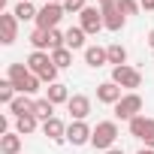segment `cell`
Segmentation results:
<instances>
[{"label":"cell","mask_w":154,"mask_h":154,"mask_svg":"<svg viewBox=\"0 0 154 154\" xmlns=\"http://www.w3.org/2000/svg\"><path fill=\"white\" fill-rule=\"evenodd\" d=\"M18 97V91H15V85L9 82V79H3L0 82V103L3 106H12V100Z\"/></svg>","instance_id":"cell-25"},{"label":"cell","mask_w":154,"mask_h":154,"mask_svg":"<svg viewBox=\"0 0 154 154\" xmlns=\"http://www.w3.org/2000/svg\"><path fill=\"white\" fill-rule=\"evenodd\" d=\"M79 27H82L88 36H97V33L103 30V9H97V6H85L82 15H79Z\"/></svg>","instance_id":"cell-8"},{"label":"cell","mask_w":154,"mask_h":154,"mask_svg":"<svg viewBox=\"0 0 154 154\" xmlns=\"http://www.w3.org/2000/svg\"><path fill=\"white\" fill-rule=\"evenodd\" d=\"M33 115H36L39 121L54 118V103H51V100H45V97H39V100H36V106H33Z\"/></svg>","instance_id":"cell-23"},{"label":"cell","mask_w":154,"mask_h":154,"mask_svg":"<svg viewBox=\"0 0 154 154\" xmlns=\"http://www.w3.org/2000/svg\"><path fill=\"white\" fill-rule=\"evenodd\" d=\"M66 112H69L72 121H85V118L91 115V97H85V94H72L69 103H66Z\"/></svg>","instance_id":"cell-11"},{"label":"cell","mask_w":154,"mask_h":154,"mask_svg":"<svg viewBox=\"0 0 154 154\" xmlns=\"http://www.w3.org/2000/svg\"><path fill=\"white\" fill-rule=\"evenodd\" d=\"M6 79L15 85V91L18 94H27V97H33L36 91H39V79L27 69V63H9V69H6Z\"/></svg>","instance_id":"cell-1"},{"label":"cell","mask_w":154,"mask_h":154,"mask_svg":"<svg viewBox=\"0 0 154 154\" xmlns=\"http://www.w3.org/2000/svg\"><path fill=\"white\" fill-rule=\"evenodd\" d=\"M45 100H51L54 106H57V103H69V91H66V85H60V82L48 85V88H45Z\"/></svg>","instance_id":"cell-19"},{"label":"cell","mask_w":154,"mask_h":154,"mask_svg":"<svg viewBox=\"0 0 154 154\" xmlns=\"http://www.w3.org/2000/svg\"><path fill=\"white\" fill-rule=\"evenodd\" d=\"M139 6H142L145 12H154V0H139Z\"/></svg>","instance_id":"cell-29"},{"label":"cell","mask_w":154,"mask_h":154,"mask_svg":"<svg viewBox=\"0 0 154 154\" xmlns=\"http://www.w3.org/2000/svg\"><path fill=\"white\" fill-rule=\"evenodd\" d=\"M66 127H69V124H63L57 115H54V118H48V121H42V133H45L51 142H57V145H60V142H66Z\"/></svg>","instance_id":"cell-13"},{"label":"cell","mask_w":154,"mask_h":154,"mask_svg":"<svg viewBox=\"0 0 154 154\" xmlns=\"http://www.w3.org/2000/svg\"><path fill=\"white\" fill-rule=\"evenodd\" d=\"M124 94H121V88L109 79V82H103V85H97V100L100 103H106V106H115L118 100H121Z\"/></svg>","instance_id":"cell-14"},{"label":"cell","mask_w":154,"mask_h":154,"mask_svg":"<svg viewBox=\"0 0 154 154\" xmlns=\"http://www.w3.org/2000/svg\"><path fill=\"white\" fill-rule=\"evenodd\" d=\"M91 136H94V127H88L85 121H69V127H66V142H69L72 148L91 145Z\"/></svg>","instance_id":"cell-9"},{"label":"cell","mask_w":154,"mask_h":154,"mask_svg":"<svg viewBox=\"0 0 154 154\" xmlns=\"http://www.w3.org/2000/svg\"><path fill=\"white\" fill-rule=\"evenodd\" d=\"M118 9H121L124 15H136L142 6H139V0H118Z\"/></svg>","instance_id":"cell-27"},{"label":"cell","mask_w":154,"mask_h":154,"mask_svg":"<svg viewBox=\"0 0 154 154\" xmlns=\"http://www.w3.org/2000/svg\"><path fill=\"white\" fill-rule=\"evenodd\" d=\"M45 3H63V0H45Z\"/></svg>","instance_id":"cell-34"},{"label":"cell","mask_w":154,"mask_h":154,"mask_svg":"<svg viewBox=\"0 0 154 154\" xmlns=\"http://www.w3.org/2000/svg\"><path fill=\"white\" fill-rule=\"evenodd\" d=\"M130 136H136L139 142H145V148H154V118H133L130 121Z\"/></svg>","instance_id":"cell-7"},{"label":"cell","mask_w":154,"mask_h":154,"mask_svg":"<svg viewBox=\"0 0 154 154\" xmlns=\"http://www.w3.org/2000/svg\"><path fill=\"white\" fill-rule=\"evenodd\" d=\"M97 3H100V9H103V6H115L118 0H97Z\"/></svg>","instance_id":"cell-30"},{"label":"cell","mask_w":154,"mask_h":154,"mask_svg":"<svg viewBox=\"0 0 154 154\" xmlns=\"http://www.w3.org/2000/svg\"><path fill=\"white\" fill-rule=\"evenodd\" d=\"M142 115V97L136 94V91H130V94H124L118 103H115V118L118 121H133V118H139Z\"/></svg>","instance_id":"cell-3"},{"label":"cell","mask_w":154,"mask_h":154,"mask_svg":"<svg viewBox=\"0 0 154 154\" xmlns=\"http://www.w3.org/2000/svg\"><path fill=\"white\" fill-rule=\"evenodd\" d=\"M148 45H151V51H154V30L148 33Z\"/></svg>","instance_id":"cell-32"},{"label":"cell","mask_w":154,"mask_h":154,"mask_svg":"<svg viewBox=\"0 0 154 154\" xmlns=\"http://www.w3.org/2000/svg\"><path fill=\"white\" fill-rule=\"evenodd\" d=\"M124 24H127V15L118 9V3H115V6H103V27H106V30L118 33Z\"/></svg>","instance_id":"cell-12"},{"label":"cell","mask_w":154,"mask_h":154,"mask_svg":"<svg viewBox=\"0 0 154 154\" xmlns=\"http://www.w3.org/2000/svg\"><path fill=\"white\" fill-rule=\"evenodd\" d=\"M51 60H54V66H57V69H66V66H72V51L63 45V48L51 51Z\"/></svg>","instance_id":"cell-24"},{"label":"cell","mask_w":154,"mask_h":154,"mask_svg":"<svg viewBox=\"0 0 154 154\" xmlns=\"http://www.w3.org/2000/svg\"><path fill=\"white\" fill-rule=\"evenodd\" d=\"M85 63H88L91 69H100V66H106V63H109V54H106V48H103V45H88V48H85Z\"/></svg>","instance_id":"cell-15"},{"label":"cell","mask_w":154,"mask_h":154,"mask_svg":"<svg viewBox=\"0 0 154 154\" xmlns=\"http://www.w3.org/2000/svg\"><path fill=\"white\" fill-rule=\"evenodd\" d=\"M33 106H36V100H33V97H27V94H18V97L12 100L9 112H12L15 118H24V115H33Z\"/></svg>","instance_id":"cell-16"},{"label":"cell","mask_w":154,"mask_h":154,"mask_svg":"<svg viewBox=\"0 0 154 154\" xmlns=\"http://www.w3.org/2000/svg\"><path fill=\"white\" fill-rule=\"evenodd\" d=\"M112 82H115L118 88H127V94H130V91H136V88L142 85V72H139L136 66H130V63L112 66Z\"/></svg>","instance_id":"cell-5"},{"label":"cell","mask_w":154,"mask_h":154,"mask_svg":"<svg viewBox=\"0 0 154 154\" xmlns=\"http://www.w3.org/2000/svg\"><path fill=\"white\" fill-rule=\"evenodd\" d=\"M115 139H118V124L115 121H100L94 127V136H91V145L97 151H109L115 148Z\"/></svg>","instance_id":"cell-4"},{"label":"cell","mask_w":154,"mask_h":154,"mask_svg":"<svg viewBox=\"0 0 154 154\" xmlns=\"http://www.w3.org/2000/svg\"><path fill=\"white\" fill-rule=\"evenodd\" d=\"M85 36H88V33H85L82 27H69V30H66V48H69V51L88 48V45H85Z\"/></svg>","instance_id":"cell-20"},{"label":"cell","mask_w":154,"mask_h":154,"mask_svg":"<svg viewBox=\"0 0 154 154\" xmlns=\"http://www.w3.org/2000/svg\"><path fill=\"white\" fill-rule=\"evenodd\" d=\"M36 127H39V118H36V115H24V118H15V133H18V136H30Z\"/></svg>","instance_id":"cell-22"},{"label":"cell","mask_w":154,"mask_h":154,"mask_svg":"<svg viewBox=\"0 0 154 154\" xmlns=\"http://www.w3.org/2000/svg\"><path fill=\"white\" fill-rule=\"evenodd\" d=\"M15 36H18V18H15V12H0V42L12 45Z\"/></svg>","instance_id":"cell-10"},{"label":"cell","mask_w":154,"mask_h":154,"mask_svg":"<svg viewBox=\"0 0 154 154\" xmlns=\"http://www.w3.org/2000/svg\"><path fill=\"white\" fill-rule=\"evenodd\" d=\"M0 154H21V136L15 130H6L0 136Z\"/></svg>","instance_id":"cell-17"},{"label":"cell","mask_w":154,"mask_h":154,"mask_svg":"<svg viewBox=\"0 0 154 154\" xmlns=\"http://www.w3.org/2000/svg\"><path fill=\"white\" fill-rule=\"evenodd\" d=\"M85 6H88L85 0H63V12H66V15H72V12H79V15H82Z\"/></svg>","instance_id":"cell-28"},{"label":"cell","mask_w":154,"mask_h":154,"mask_svg":"<svg viewBox=\"0 0 154 154\" xmlns=\"http://www.w3.org/2000/svg\"><path fill=\"white\" fill-rule=\"evenodd\" d=\"M106 54H109V63H112V66H124V63H127V48H124L121 42L106 45Z\"/></svg>","instance_id":"cell-21"},{"label":"cell","mask_w":154,"mask_h":154,"mask_svg":"<svg viewBox=\"0 0 154 154\" xmlns=\"http://www.w3.org/2000/svg\"><path fill=\"white\" fill-rule=\"evenodd\" d=\"M12 12H15L18 21H36V15H39V9L30 3V0H18V6H15Z\"/></svg>","instance_id":"cell-18"},{"label":"cell","mask_w":154,"mask_h":154,"mask_svg":"<svg viewBox=\"0 0 154 154\" xmlns=\"http://www.w3.org/2000/svg\"><path fill=\"white\" fill-rule=\"evenodd\" d=\"M103 154H124L121 148H109V151H103Z\"/></svg>","instance_id":"cell-31"},{"label":"cell","mask_w":154,"mask_h":154,"mask_svg":"<svg viewBox=\"0 0 154 154\" xmlns=\"http://www.w3.org/2000/svg\"><path fill=\"white\" fill-rule=\"evenodd\" d=\"M30 45H33V51H48V30H33Z\"/></svg>","instance_id":"cell-26"},{"label":"cell","mask_w":154,"mask_h":154,"mask_svg":"<svg viewBox=\"0 0 154 154\" xmlns=\"http://www.w3.org/2000/svg\"><path fill=\"white\" fill-rule=\"evenodd\" d=\"M63 15H66L63 12V3H45L39 9V15H36V30H54Z\"/></svg>","instance_id":"cell-6"},{"label":"cell","mask_w":154,"mask_h":154,"mask_svg":"<svg viewBox=\"0 0 154 154\" xmlns=\"http://www.w3.org/2000/svg\"><path fill=\"white\" fill-rule=\"evenodd\" d=\"M136 154H154V148H139Z\"/></svg>","instance_id":"cell-33"},{"label":"cell","mask_w":154,"mask_h":154,"mask_svg":"<svg viewBox=\"0 0 154 154\" xmlns=\"http://www.w3.org/2000/svg\"><path fill=\"white\" fill-rule=\"evenodd\" d=\"M27 69L36 75L39 82H48V85L57 82V66H54V60H51V51H30Z\"/></svg>","instance_id":"cell-2"}]
</instances>
